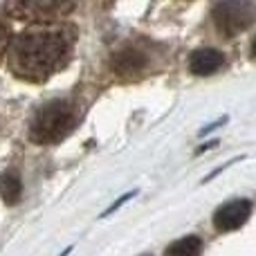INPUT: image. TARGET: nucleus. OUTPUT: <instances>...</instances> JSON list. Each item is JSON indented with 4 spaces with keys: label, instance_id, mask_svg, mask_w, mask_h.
<instances>
[{
    "label": "nucleus",
    "instance_id": "10",
    "mask_svg": "<svg viewBox=\"0 0 256 256\" xmlns=\"http://www.w3.org/2000/svg\"><path fill=\"white\" fill-rule=\"evenodd\" d=\"M9 45H12V38H9V27L0 20V61H2V56H4V52H7Z\"/></svg>",
    "mask_w": 256,
    "mask_h": 256
},
{
    "label": "nucleus",
    "instance_id": "2",
    "mask_svg": "<svg viewBox=\"0 0 256 256\" xmlns=\"http://www.w3.org/2000/svg\"><path fill=\"white\" fill-rule=\"evenodd\" d=\"M76 126V108L66 99H54L38 108L30 124V140L34 144L48 146L68 137Z\"/></svg>",
    "mask_w": 256,
    "mask_h": 256
},
{
    "label": "nucleus",
    "instance_id": "4",
    "mask_svg": "<svg viewBox=\"0 0 256 256\" xmlns=\"http://www.w3.org/2000/svg\"><path fill=\"white\" fill-rule=\"evenodd\" d=\"M110 63H112V70L117 72V76H122V79H137L140 74H144L148 70V52L142 50L137 43H128L112 54Z\"/></svg>",
    "mask_w": 256,
    "mask_h": 256
},
{
    "label": "nucleus",
    "instance_id": "11",
    "mask_svg": "<svg viewBox=\"0 0 256 256\" xmlns=\"http://www.w3.org/2000/svg\"><path fill=\"white\" fill-rule=\"evenodd\" d=\"M132 194H135V191H130V194H126V196H122V198H120V200H117V202H115V204H112V207H110V209H106V212H104V214H102V216H110V214H112V212H115V209H120V207H122V204H124V202H126V200H128V198H132Z\"/></svg>",
    "mask_w": 256,
    "mask_h": 256
},
{
    "label": "nucleus",
    "instance_id": "6",
    "mask_svg": "<svg viewBox=\"0 0 256 256\" xmlns=\"http://www.w3.org/2000/svg\"><path fill=\"white\" fill-rule=\"evenodd\" d=\"M72 9V4L66 2H36V0H30V2H14L9 4V12L14 16L22 18V20H48V18H58L63 14H68Z\"/></svg>",
    "mask_w": 256,
    "mask_h": 256
},
{
    "label": "nucleus",
    "instance_id": "13",
    "mask_svg": "<svg viewBox=\"0 0 256 256\" xmlns=\"http://www.w3.org/2000/svg\"><path fill=\"white\" fill-rule=\"evenodd\" d=\"M146 256H148V254H146Z\"/></svg>",
    "mask_w": 256,
    "mask_h": 256
},
{
    "label": "nucleus",
    "instance_id": "5",
    "mask_svg": "<svg viewBox=\"0 0 256 256\" xmlns=\"http://www.w3.org/2000/svg\"><path fill=\"white\" fill-rule=\"evenodd\" d=\"M250 214H252L250 200H243V198L232 200V202H225L222 207L216 209V214H214V227L218 232H234L248 222Z\"/></svg>",
    "mask_w": 256,
    "mask_h": 256
},
{
    "label": "nucleus",
    "instance_id": "1",
    "mask_svg": "<svg viewBox=\"0 0 256 256\" xmlns=\"http://www.w3.org/2000/svg\"><path fill=\"white\" fill-rule=\"evenodd\" d=\"M74 36L66 27L25 30L9 45V68L25 81H45L68 63Z\"/></svg>",
    "mask_w": 256,
    "mask_h": 256
},
{
    "label": "nucleus",
    "instance_id": "7",
    "mask_svg": "<svg viewBox=\"0 0 256 256\" xmlns=\"http://www.w3.org/2000/svg\"><path fill=\"white\" fill-rule=\"evenodd\" d=\"M222 66H225V56H222V52L212 50V48L196 50V52L189 56V70L198 76L214 74V72L220 70Z\"/></svg>",
    "mask_w": 256,
    "mask_h": 256
},
{
    "label": "nucleus",
    "instance_id": "8",
    "mask_svg": "<svg viewBox=\"0 0 256 256\" xmlns=\"http://www.w3.org/2000/svg\"><path fill=\"white\" fill-rule=\"evenodd\" d=\"M22 196V180L16 171H4L0 176V198L4 204H16Z\"/></svg>",
    "mask_w": 256,
    "mask_h": 256
},
{
    "label": "nucleus",
    "instance_id": "9",
    "mask_svg": "<svg viewBox=\"0 0 256 256\" xmlns=\"http://www.w3.org/2000/svg\"><path fill=\"white\" fill-rule=\"evenodd\" d=\"M202 252V240L198 236H184L166 248L164 256H200Z\"/></svg>",
    "mask_w": 256,
    "mask_h": 256
},
{
    "label": "nucleus",
    "instance_id": "3",
    "mask_svg": "<svg viewBox=\"0 0 256 256\" xmlns=\"http://www.w3.org/2000/svg\"><path fill=\"white\" fill-rule=\"evenodd\" d=\"M214 25L227 38L245 32L256 20V4L254 2H218L212 12Z\"/></svg>",
    "mask_w": 256,
    "mask_h": 256
},
{
    "label": "nucleus",
    "instance_id": "12",
    "mask_svg": "<svg viewBox=\"0 0 256 256\" xmlns=\"http://www.w3.org/2000/svg\"><path fill=\"white\" fill-rule=\"evenodd\" d=\"M252 54L256 56V38H254V43H252Z\"/></svg>",
    "mask_w": 256,
    "mask_h": 256
}]
</instances>
